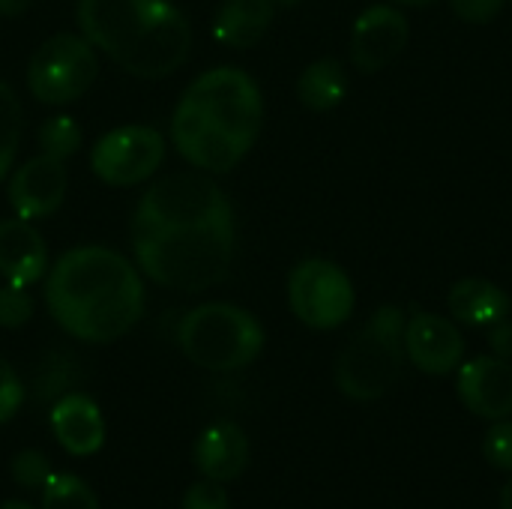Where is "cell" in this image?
Segmentation results:
<instances>
[{"mask_svg":"<svg viewBox=\"0 0 512 509\" xmlns=\"http://www.w3.org/2000/svg\"><path fill=\"white\" fill-rule=\"evenodd\" d=\"M45 306L72 339L111 345L144 315L141 270L108 246L69 249L45 273Z\"/></svg>","mask_w":512,"mask_h":509,"instance_id":"6da1fadb","label":"cell"},{"mask_svg":"<svg viewBox=\"0 0 512 509\" xmlns=\"http://www.w3.org/2000/svg\"><path fill=\"white\" fill-rule=\"evenodd\" d=\"M264 126V96L237 66L201 72L171 114V144L198 171L228 174L255 147Z\"/></svg>","mask_w":512,"mask_h":509,"instance_id":"7a4b0ae2","label":"cell"},{"mask_svg":"<svg viewBox=\"0 0 512 509\" xmlns=\"http://www.w3.org/2000/svg\"><path fill=\"white\" fill-rule=\"evenodd\" d=\"M75 21L132 78L174 75L192 51V27L171 0H78Z\"/></svg>","mask_w":512,"mask_h":509,"instance_id":"3957f363","label":"cell"},{"mask_svg":"<svg viewBox=\"0 0 512 509\" xmlns=\"http://www.w3.org/2000/svg\"><path fill=\"white\" fill-rule=\"evenodd\" d=\"M135 267L162 288L201 294L219 285L234 261V216L189 225L132 231Z\"/></svg>","mask_w":512,"mask_h":509,"instance_id":"277c9868","label":"cell"},{"mask_svg":"<svg viewBox=\"0 0 512 509\" xmlns=\"http://www.w3.org/2000/svg\"><path fill=\"white\" fill-rule=\"evenodd\" d=\"M261 321L234 303H201L177 324V345L189 363L207 372H237L264 351Z\"/></svg>","mask_w":512,"mask_h":509,"instance_id":"5b68a950","label":"cell"},{"mask_svg":"<svg viewBox=\"0 0 512 509\" xmlns=\"http://www.w3.org/2000/svg\"><path fill=\"white\" fill-rule=\"evenodd\" d=\"M405 363V312L381 306L363 330L339 351L333 378L351 402L381 399L402 375Z\"/></svg>","mask_w":512,"mask_h":509,"instance_id":"8992f818","label":"cell"},{"mask_svg":"<svg viewBox=\"0 0 512 509\" xmlns=\"http://www.w3.org/2000/svg\"><path fill=\"white\" fill-rule=\"evenodd\" d=\"M234 216L228 195L216 186L213 177L198 171H180L156 180L135 207L132 231H159V228H189L216 219Z\"/></svg>","mask_w":512,"mask_h":509,"instance_id":"52a82bcc","label":"cell"},{"mask_svg":"<svg viewBox=\"0 0 512 509\" xmlns=\"http://www.w3.org/2000/svg\"><path fill=\"white\" fill-rule=\"evenodd\" d=\"M96 78L99 57L81 33L48 36L27 60V90L42 105L78 102Z\"/></svg>","mask_w":512,"mask_h":509,"instance_id":"ba28073f","label":"cell"},{"mask_svg":"<svg viewBox=\"0 0 512 509\" xmlns=\"http://www.w3.org/2000/svg\"><path fill=\"white\" fill-rule=\"evenodd\" d=\"M354 285L348 273L327 258H306L288 276V306L309 330H336L354 312Z\"/></svg>","mask_w":512,"mask_h":509,"instance_id":"9c48e42d","label":"cell"},{"mask_svg":"<svg viewBox=\"0 0 512 509\" xmlns=\"http://www.w3.org/2000/svg\"><path fill=\"white\" fill-rule=\"evenodd\" d=\"M165 159V135L144 123H129L105 132L90 150L93 174L117 189L138 186L159 171Z\"/></svg>","mask_w":512,"mask_h":509,"instance_id":"30bf717a","label":"cell"},{"mask_svg":"<svg viewBox=\"0 0 512 509\" xmlns=\"http://www.w3.org/2000/svg\"><path fill=\"white\" fill-rule=\"evenodd\" d=\"M69 189V171L63 159H54L48 153H39L18 165L9 177L6 198L18 219H48L60 210Z\"/></svg>","mask_w":512,"mask_h":509,"instance_id":"8fae6325","label":"cell"},{"mask_svg":"<svg viewBox=\"0 0 512 509\" xmlns=\"http://www.w3.org/2000/svg\"><path fill=\"white\" fill-rule=\"evenodd\" d=\"M408 45V18L387 3L369 6L357 15L351 30V63L360 72L387 69Z\"/></svg>","mask_w":512,"mask_h":509,"instance_id":"7c38bea8","label":"cell"},{"mask_svg":"<svg viewBox=\"0 0 512 509\" xmlns=\"http://www.w3.org/2000/svg\"><path fill=\"white\" fill-rule=\"evenodd\" d=\"M405 357L423 375H450L462 366L465 336L462 330L432 312H414L405 321Z\"/></svg>","mask_w":512,"mask_h":509,"instance_id":"4fadbf2b","label":"cell"},{"mask_svg":"<svg viewBox=\"0 0 512 509\" xmlns=\"http://www.w3.org/2000/svg\"><path fill=\"white\" fill-rule=\"evenodd\" d=\"M456 390L462 405L489 423L507 420L512 414V366L495 354L462 363Z\"/></svg>","mask_w":512,"mask_h":509,"instance_id":"5bb4252c","label":"cell"},{"mask_svg":"<svg viewBox=\"0 0 512 509\" xmlns=\"http://www.w3.org/2000/svg\"><path fill=\"white\" fill-rule=\"evenodd\" d=\"M48 426L54 432V441L78 459L96 456L105 447V417L96 399L87 393H66L54 402L48 414Z\"/></svg>","mask_w":512,"mask_h":509,"instance_id":"9a60e30c","label":"cell"},{"mask_svg":"<svg viewBox=\"0 0 512 509\" xmlns=\"http://www.w3.org/2000/svg\"><path fill=\"white\" fill-rule=\"evenodd\" d=\"M48 273V243L27 219H0V276L9 285L30 288Z\"/></svg>","mask_w":512,"mask_h":509,"instance_id":"2e32d148","label":"cell"},{"mask_svg":"<svg viewBox=\"0 0 512 509\" xmlns=\"http://www.w3.org/2000/svg\"><path fill=\"white\" fill-rule=\"evenodd\" d=\"M192 462L201 471V477L216 480L222 486L240 480L243 471L249 468V438L231 420L210 423L192 447Z\"/></svg>","mask_w":512,"mask_h":509,"instance_id":"e0dca14e","label":"cell"},{"mask_svg":"<svg viewBox=\"0 0 512 509\" xmlns=\"http://www.w3.org/2000/svg\"><path fill=\"white\" fill-rule=\"evenodd\" d=\"M273 15V0H225L213 18V39L225 48L246 51L264 39Z\"/></svg>","mask_w":512,"mask_h":509,"instance_id":"ac0fdd59","label":"cell"},{"mask_svg":"<svg viewBox=\"0 0 512 509\" xmlns=\"http://www.w3.org/2000/svg\"><path fill=\"white\" fill-rule=\"evenodd\" d=\"M450 315L468 327H492L512 309L510 294L489 279H459L447 294Z\"/></svg>","mask_w":512,"mask_h":509,"instance_id":"d6986e66","label":"cell"},{"mask_svg":"<svg viewBox=\"0 0 512 509\" xmlns=\"http://www.w3.org/2000/svg\"><path fill=\"white\" fill-rule=\"evenodd\" d=\"M348 93V75L345 66L333 57H321L309 63L297 78V99L309 111H333L342 105Z\"/></svg>","mask_w":512,"mask_h":509,"instance_id":"ffe728a7","label":"cell"},{"mask_svg":"<svg viewBox=\"0 0 512 509\" xmlns=\"http://www.w3.org/2000/svg\"><path fill=\"white\" fill-rule=\"evenodd\" d=\"M24 129V111L18 93L0 78V180L12 171Z\"/></svg>","mask_w":512,"mask_h":509,"instance_id":"44dd1931","label":"cell"},{"mask_svg":"<svg viewBox=\"0 0 512 509\" xmlns=\"http://www.w3.org/2000/svg\"><path fill=\"white\" fill-rule=\"evenodd\" d=\"M42 509H99V498L81 477L51 474L42 486Z\"/></svg>","mask_w":512,"mask_h":509,"instance_id":"7402d4cb","label":"cell"},{"mask_svg":"<svg viewBox=\"0 0 512 509\" xmlns=\"http://www.w3.org/2000/svg\"><path fill=\"white\" fill-rule=\"evenodd\" d=\"M81 126L75 123V117L69 114H57V117H48L42 126H39V147L42 153L54 156V159H69L81 150Z\"/></svg>","mask_w":512,"mask_h":509,"instance_id":"603a6c76","label":"cell"},{"mask_svg":"<svg viewBox=\"0 0 512 509\" xmlns=\"http://www.w3.org/2000/svg\"><path fill=\"white\" fill-rule=\"evenodd\" d=\"M9 474H12L15 486H21V489H39L42 492V486L48 483V477L54 474V468H51V459L42 450H21V453L12 456Z\"/></svg>","mask_w":512,"mask_h":509,"instance_id":"cb8c5ba5","label":"cell"},{"mask_svg":"<svg viewBox=\"0 0 512 509\" xmlns=\"http://www.w3.org/2000/svg\"><path fill=\"white\" fill-rule=\"evenodd\" d=\"M30 318H33V300H30L27 288L3 282L0 285V327L3 330H18Z\"/></svg>","mask_w":512,"mask_h":509,"instance_id":"d4e9b609","label":"cell"},{"mask_svg":"<svg viewBox=\"0 0 512 509\" xmlns=\"http://www.w3.org/2000/svg\"><path fill=\"white\" fill-rule=\"evenodd\" d=\"M483 456L492 468L512 471V420H495L483 438Z\"/></svg>","mask_w":512,"mask_h":509,"instance_id":"484cf974","label":"cell"},{"mask_svg":"<svg viewBox=\"0 0 512 509\" xmlns=\"http://www.w3.org/2000/svg\"><path fill=\"white\" fill-rule=\"evenodd\" d=\"M24 405V384L18 372L0 357V426L9 423Z\"/></svg>","mask_w":512,"mask_h":509,"instance_id":"4316f807","label":"cell"},{"mask_svg":"<svg viewBox=\"0 0 512 509\" xmlns=\"http://www.w3.org/2000/svg\"><path fill=\"white\" fill-rule=\"evenodd\" d=\"M180 509H231L228 492L216 480H198L186 489Z\"/></svg>","mask_w":512,"mask_h":509,"instance_id":"83f0119b","label":"cell"},{"mask_svg":"<svg viewBox=\"0 0 512 509\" xmlns=\"http://www.w3.org/2000/svg\"><path fill=\"white\" fill-rule=\"evenodd\" d=\"M507 0H450V9L468 24H489Z\"/></svg>","mask_w":512,"mask_h":509,"instance_id":"f1b7e54d","label":"cell"},{"mask_svg":"<svg viewBox=\"0 0 512 509\" xmlns=\"http://www.w3.org/2000/svg\"><path fill=\"white\" fill-rule=\"evenodd\" d=\"M489 348L495 357L501 360H510L512 357V318H501L489 327Z\"/></svg>","mask_w":512,"mask_h":509,"instance_id":"f546056e","label":"cell"},{"mask_svg":"<svg viewBox=\"0 0 512 509\" xmlns=\"http://www.w3.org/2000/svg\"><path fill=\"white\" fill-rule=\"evenodd\" d=\"M30 6H33V0H0V15L15 18V15H24Z\"/></svg>","mask_w":512,"mask_h":509,"instance_id":"4dcf8cb0","label":"cell"},{"mask_svg":"<svg viewBox=\"0 0 512 509\" xmlns=\"http://www.w3.org/2000/svg\"><path fill=\"white\" fill-rule=\"evenodd\" d=\"M501 509H512V480L501 489Z\"/></svg>","mask_w":512,"mask_h":509,"instance_id":"1f68e13d","label":"cell"},{"mask_svg":"<svg viewBox=\"0 0 512 509\" xmlns=\"http://www.w3.org/2000/svg\"><path fill=\"white\" fill-rule=\"evenodd\" d=\"M399 6H411V9H423V6H432L435 0H393Z\"/></svg>","mask_w":512,"mask_h":509,"instance_id":"d6a6232c","label":"cell"},{"mask_svg":"<svg viewBox=\"0 0 512 509\" xmlns=\"http://www.w3.org/2000/svg\"><path fill=\"white\" fill-rule=\"evenodd\" d=\"M0 509H33L27 501H18V498H9V501H3Z\"/></svg>","mask_w":512,"mask_h":509,"instance_id":"836d02e7","label":"cell"},{"mask_svg":"<svg viewBox=\"0 0 512 509\" xmlns=\"http://www.w3.org/2000/svg\"><path fill=\"white\" fill-rule=\"evenodd\" d=\"M297 3H303V0H273V6H282V9H291Z\"/></svg>","mask_w":512,"mask_h":509,"instance_id":"e575fe53","label":"cell"},{"mask_svg":"<svg viewBox=\"0 0 512 509\" xmlns=\"http://www.w3.org/2000/svg\"><path fill=\"white\" fill-rule=\"evenodd\" d=\"M510 3H512V0H510Z\"/></svg>","mask_w":512,"mask_h":509,"instance_id":"d590c367","label":"cell"}]
</instances>
